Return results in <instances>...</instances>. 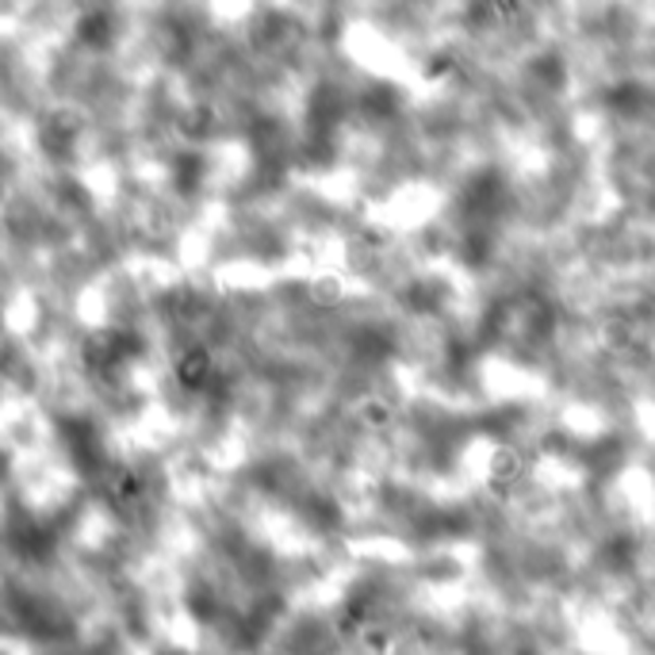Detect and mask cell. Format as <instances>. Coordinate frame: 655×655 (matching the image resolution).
<instances>
[{
  "instance_id": "obj_1",
  "label": "cell",
  "mask_w": 655,
  "mask_h": 655,
  "mask_svg": "<svg viewBox=\"0 0 655 655\" xmlns=\"http://www.w3.org/2000/svg\"><path fill=\"white\" fill-rule=\"evenodd\" d=\"M169 373H173V383H177L180 391H200L203 383L211 380V373H215V349L200 338L185 341V345L173 353Z\"/></svg>"
},
{
  "instance_id": "obj_2",
  "label": "cell",
  "mask_w": 655,
  "mask_h": 655,
  "mask_svg": "<svg viewBox=\"0 0 655 655\" xmlns=\"http://www.w3.org/2000/svg\"><path fill=\"white\" fill-rule=\"evenodd\" d=\"M353 421H356V429H364L368 437H388L391 429L399 426V411L388 395L368 391V395H361L353 403Z\"/></svg>"
},
{
  "instance_id": "obj_3",
  "label": "cell",
  "mask_w": 655,
  "mask_h": 655,
  "mask_svg": "<svg viewBox=\"0 0 655 655\" xmlns=\"http://www.w3.org/2000/svg\"><path fill=\"white\" fill-rule=\"evenodd\" d=\"M307 300L315 311H338L349 300V276L330 268V273H315L307 280Z\"/></svg>"
},
{
  "instance_id": "obj_4",
  "label": "cell",
  "mask_w": 655,
  "mask_h": 655,
  "mask_svg": "<svg viewBox=\"0 0 655 655\" xmlns=\"http://www.w3.org/2000/svg\"><path fill=\"white\" fill-rule=\"evenodd\" d=\"M521 453L509 445H494L491 453H487V471H491L494 483H514V479H521Z\"/></svg>"
}]
</instances>
